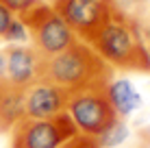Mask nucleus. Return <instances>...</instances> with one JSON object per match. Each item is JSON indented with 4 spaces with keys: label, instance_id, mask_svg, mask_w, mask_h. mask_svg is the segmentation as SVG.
<instances>
[{
    "label": "nucleus",
    "instance_id": "f257e3e1",
    "mask_svg": "<svg viewBox=\"0 0 150 148\" xmlns=\"http://www.w3.org/2000/svg\"><path fill=\"white\" fill-rule=\"evenodd\" d=\"M87 44L109 68L150 72V52L144 35L131 18L117 11L107 18V22L87 39Z\"/></svg>",
    "mask_w": 150,
    "mask_h": 148
},
{
    "label": "nucleus",
    "instance_id": "f03ea898",
    "mask_svg": "<svg viewBox=\"0 0 150 148\" xmlns=\"http://www.w3.org/2000/svg\"><path fill=\"white\" fill-rule=\"evenodd\" d=\"M41 79L52 81L54 85L72 94L94 83L111 81V68L98 57L96 50L87 42L76 39L68 50L44 59Z\"/></svg>",
    "mask_w": 150,
    "mask_h": 148
},
{
    "label": "nucleus",
    "instance_id": "7ed1b4c3",
    "mask_svg": "<svg viewBox=\"0 0 150 148\" xmlns=\"http://www.w3.org/2000/svg\"><path fill=\"white\" fill-rule=\"evenodd\" d=\"M107 83H94L89 87L76 89L70 94L65 113L74 122L79 133L98 137L113 120H117L115 111L107 98Z\"/></svg>",
    "mask_w": 150,
    "mask_h": 148
},
{
    "label": "nucleus",
    "instance_id": "20e7f679",
    "mask_svg": "<svg viewBox=\"0 0 150 148\" xmlns=\"http://www.w3.org/2000/svg\"><path fill=\"white\" fill-rule=\"evenodd\" d=\"M30 30V42L44 59L68 50L76 42V33L70 28V24L52 9V4H39L30 13L24 15Z\"/></svg>",
    "mask_w": 150,
    "mask_h": 148
},
{
    "label": "nucleus",
    "instance_id": "39448f33",
    "mask_svg": "<svg viewBox=\"0 0 150 148\" xmlns=\"http://www.w3.org/2000/svg\"><path fill=\"white\" fill-rule=\"evenodd\" d=\"M76 133L79 131L68 113L50 120L22 118L11 129V148H61Z\"/></svg>",
    "mask_w": 150,
    "mask_h": 148
},
{
    "label": "nucleus",
    "instance_id": "423d86ee",
    "mask_svg": "<svg viewBox=\"0 0 150 148\" xmlns=\"http://www.w3.org/2000/svg\"><path fill=\"white\" fill-rule=\"evenodd\" d=\"M52 9L83 42H87L115 11L113 0H54Z\"/></svg>",
    "mask_w": 150,
    "mask_h": 148
},
{
    "label": "nucleus",
    "instance_id": "0eeeda50",
    "mask_svg": "<svg viewBox=\"0 0 150 148\" xmlns=\"http://www.w3.org/2000/svg\"><path fill=\"white\" fill-rule=\"evenodd\" d=\"M70 91L54 85L48 79H39L24 89V118L50 120L65 113Z\"/></svg>",
    "mask_w": 150,
    "mask_h": 148
},
{
    "label": "nucleus",
    "instance_id": "6e6552de",
    "mask_svg": "<svg viewBox=\"0 0 150 148\" xmlns=\"http://www.w3.org/2000/svg\"><path fill=\"white\" fill-rule=\"evenodd\" d=\"M4 57H7V83L20 89H26L28 85L41 79L44 57L33 46H7Z\"/></svg>",
    "mask_w": 150,
    "mask_h": 148
},
{
    "label": "nucleus",
    "instance_id": "1a4fd4ad",
    "mask_svg": "<svg viewBox=\"0 0 150 148\" xmlns=\"http://www.w3.org/2000/svg\"><path fill=\"white\" fill-rule=\"evenodd\" d=\"M107 98L113 107L117 118H128L133 115L137 109H142L144 105V98L142 94L137 91V87L133 85L131 79L126 76H120V79H111L107 83Z\"/></svg>",
    "mask_w": 150,
    "mask_h": 148
},
{
    "label": "nucleus",
    "instance_id": "9d476101",
    "mask_svg": "<svg viewBox=\"0 0 150 148\" xmlns=\"http://www.w3.org/2000/svg\"><path fill=\"white\" fill-rule=\"evenodd\" d=\"M24 118V89L2 81L0 83V133L11 131Z\"/></svg>",
    "mask_w": 150,
    "mask_h": 148
},
{
    "label": "nucleus",
    "instance_id": "9b49d317",
    "mask_svg": "<svg viewBox=\"0 0 150 148\" xmlns=\"http://www.w3.org/2000/svg\"><path fill=\"white\" fill-rule=\"evenodd\" d=\"M128 137H131L128 124L122 118H117V120H113L96 140H98V144H100V148H117V146H122Z\"/></svg>",
    "mask_w": 150,
    "mask_h": 148
},
{
    "label": "nucleus",
    "instance_id": "f8f14e48",
    "mask_svg": "<svg viewBox=\"0 0 150 148\" xmlns=\"http://www.w3.org/2000/svg\"><path fill=\"white\" fill-rule=\"evenodd\" d=\"M28 39H30V30H28L26 20L15 15L11 20V24H9L7 33H4L2 42H7L9 46H24V44H28Z\"/></svg>",
    "mask_w": 150,
    "mask_h": 148
},
{
    "label": "nucleus",
    "instance_id": "ddd939ff",
    "mask_svg": "<svg viewBox=\"0 0 150 148\" xmlns=\"http://www.w3.org/2000/svg\"><path fill=\"white\" fill-rule=\"evenodd\" d=\"M9 11H13L15 15L24 18L26 13H30L33 9H37L39 4H44V0H0Z\"/></svg>",
    "mask_w": 150,
    "mask_h": 148
},
{
    "label": "nucleus",
    "instance_id": "4468645a",
    "mask_svg": "<svg viewBox=\"0 0 150 148\" xmlns=\"http://www.w3.org/2000/svg\"><path fill=\"white\" fill-rule=\"evenodd\" d=\"M61 148H100V144H98V140L91 137V135L76 133V135H72Z\"/></svg>",
    "mask_w": 150,
    "mask_h": 148
},
{
    "label": "nucleus",
    "instance_id": "2eb2a0df",
    "mask_svg": "<svg viewBox=\"0 0 150 148\" xmlns=\"http://www.w3.org/2000/svg\"><path fill=\"white\" fill-rule=\"evenodd\" d=\"M13 18H15V13L9 11V9L0 2V42L4 39V33H7V28H9V24H11Z\"/></svg>",
    "mask_w": 150,
    "mask_h": 148
},
{
    "label": "nucleus",
    "instance_id": "dca6fc26",
    "mask_svg": "<svg viewBox=\"0 0 150 148\" xmlns=\"http://www.w3.org/2000/svg\"><path fill=\"white\" fill-rule=\"evenodd\" d=\"M7 81V57H4V50H0V83Z\"/></svg>",
    "mask_w": 150,
    "mask_h": 148
},
{
    "label": "nucleus",
    "instance_id": "f3484780",
    "mask_svg": "<svg viewBox=\"0 0 150 148\" xmlns=\"http://www.w3.org/2000/svg\"><path fill=\"white\" fill-rule=\"evenodd\" d=\"M144 42H146V46H148V52H150V28L146 30V37H144Z\"/></svg>",
    "mask_w": 150,
    "mask_h": 148
}]
</instances>
